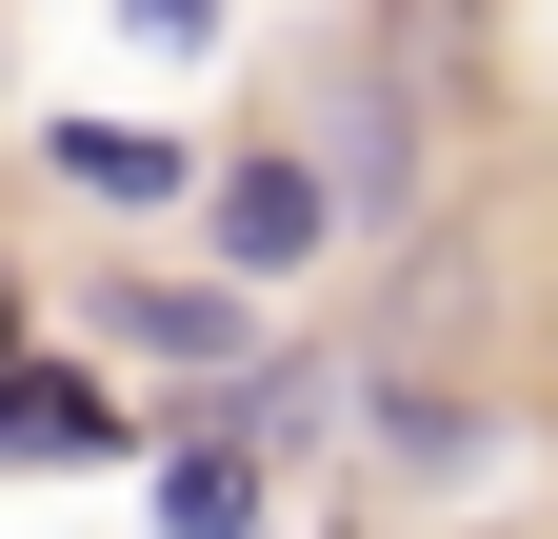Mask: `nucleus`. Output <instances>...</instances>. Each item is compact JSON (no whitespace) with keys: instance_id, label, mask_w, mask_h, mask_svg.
I'll list each match as a JSON object with an SVG mask.
<instances>
[{"instance_id":"obj_1","label":"nucleus","mask_w":558,"mask_h":539,"mask_svg":"<svg viewBox=\"0 0 558 539\" xmlns=\"http://www.w3.org/2000/svg\"><path fill=\"white\" fill-rule=\"evenodd\" d=\"M100 360H120L140 399H240V380L279 360V320H259V280H220V260H199V280L140 260V280H100Z\"/></svg>"},{"instance_id":"obj_9","label":"nucleus","mask_w":558,"mask_h":539,"mask_svg":"<svg viewBox=\"0 0 558 539\" xmlns=\"http://www.w3.org/2000/svg\"><path fill=\"white\" fill-rule=\"evenodd\" d=\"M120 21H140V40L180 60V40H220V0H120Z\"/></svg>"},{"instance_id":"obj_2","label":"nucleus","mask_w":558,"mask_h":539,"mask_svg":"<svg viewBox=\"0 0 558 539\" xmlns=\"http://www.w3.org/2000/svg\"><path fill=\"white\" fill-rule=\"evenodd\" d=\"M339 240H360V200H339L319 141H240L220 200H199V260H220V280H319Z\"/></svg>"},{"instance_id":"obj_6","label":"nucleus","mask_w":558,"mask_h":539,"mask_svg":"<svg viewBox=\"0 0 558 539\" xmlns=\"http://www.w3.org/2000/svg\"><path fill=\"white\" fill-rule=\"evenodd\" d=\"M360 399H379V380H339V360H300V340H279V360L220 399V420H240L259 459H300V440H339V420H360Z\"/></svg>"},{"instance_id":"obj_8","label":"nucleus","mask_w":558,"mask_h":539,"mask_svg":"<svg viewBox=\"0 0 558 539\" xmlns=\"http://www.w3.org/2000/svg\"><path fill=\"white\" fill-rule=\"evenodd\" d=\"M339 200H360V220H399V200H418V141H399V100H379V81L339 100Z\"/></svg>"},{"instance_id":"obj_5","label":"nucleus","mask_w":558,"mask_h":539,"mask_svg":"<svg viewBox=\"0 0 558 539\" xmlns=\"http://www.w3.org/2000/svg\"><path fill=\"white\" fill-rule=\"evenodd\" d=\"M140 519H160V539H259V440L220 420V399H199V420L140 459Z\"/></svg>"},{"instance_id":"obj_4","label":"nucleus","mask_w":558,"mask_h":539,"mask_svg":"<svg viewBox=\"0 0 558 539\" xmlns=\"http://www.w3.org/2000/svg\"><path fill=\"white\" fill-rule=\"evenodd\" d=\"M40 160L81 180V200H120V220H180V200H220V160H199L180 120H40Z\"/></svg>"},{"instance_id":"obj_3","label":"nucleus","mask_w":558,"mask_h":539,"mask_svg":"<svg viewBox=\"0 0 558 539\" xmlns=\"http://www.w3.org/2000/svg\"><path fill=\"white\" fill-rule=\"evenodd\" d=\"M0 459H21V480H100V459H140L120 360H100V340H40V360H21V399H0Z\"/></svg>"},{"instance_id":"obj_7","label":"nucleus","mask_w":558,"mask_h":539,"mask_svg":"<svg viewBox=\"0 0 558 539\" xmlns=\"http://www.w3.org/2000/svg\"><path fill=\"white\" fill-rule=\"evenodd\" d=\"M360 420H379V459H399V480H478V440H499V420H478L459 380H379Z\"/></svg>"}]
</instances>
